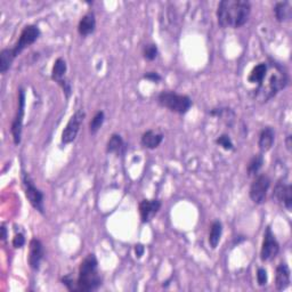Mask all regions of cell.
Wrapping results in <instances>:
<instances>
[{"instance_id": "1f68e13d", "label": "cell", "mask_w": 292, "mask_h": 292, "mask_svg": "<svg viewBox=\"0 0 292 292\" xmlns=\"http://www.w3.org/2000/svg\"><path fill=\"white\" fill-rule=\"evenodd\" d=\"M144 251H145L144 245H141V244H137V245L135 246V252H136V257L140 258L141 256L144 254Z\"/></svg>"}, {"instance_id": "4dcf8cb0", "label": "cell", "mask_w": 292, "mask_h": 292, "mask_svg": "<svg viewBox=\"0 0 292 292\" xmlns=\"http://www.w3.org/2000/svg\"><path fill=\"white\" fill-rule=\"evenodd\" d=\"M144 79L150 80V81H152V82H159L160 80L162 79V78L157 72H148L146 75H144Z\"/></svg>"}, {"instance_id": "4fadbf2b", "label": "cell", "mask_w": 292, "mask_h": 292, "mask_svg": "<svg viewBox=\"0 0 292 292\" xmlns=\"http://www.w3.org/2000/svg\"><path fill=\"white\" fill-rule=\"evenodd\" d=\"M161 208L159 200H143L139 204V213L143 223H149Z\"/></svg>"}, {"instance_id": "484cf974", "label": "cell", "mask_w": 292, "mask_h": 292, "mask_svg": "<svg viewBox=\"0 0 292 292\" xmlns=\"http://www.w3.org/2000/svg\"><path fill=\"white\" fill-rule=\"evenodd\" d=\"M143 55L144 58L148 61H153L158 56V47L154 44H148L144 46L143 48Z\"/></svg>"}, {"instance_id": "d6986e66", "label": "cell", "mask_w": 292, "mask_h": 292, "mask_svg": "<svg viewBox=\"0 0 292 292\" xmlns=\"http://www.w3.org/2000/svg\"><path fill=\"white\" fill-rule=\"evenodd\" d=\"M268 71V64L267 63H259L258 65H256L252 71L250 72V75L248 77V81L250 84H257L259 85L260 82L263 81V79L266 76V73Z\"/></svg>"}, {"instance_id": "277c9868", "label": "cell", "mask_w": 292, "mask_h": 292, "mask_svg": "<svg viewBox=\"0 0 292 292\" xmlns=\"http://www.w3.org/2000/svg\"><path fill=\"white\" fill-rule=\"evenodd\" d=\"M158 100L161 106L178 114H185L192 106V99L189 96L179 95L175 91H162Z\"/></svg>"}, {"instance_id": "9a60e30c", "label": "cell", "mask_w": 292, "mask_h": 292, "mask_svg": "<svg viewBox=\"0 0 292 292\" xmlns=\"http://www.w3.org/2000/svg\"><path fill=\"white\" fill-rule=\"evenodd\" d=\"M274 140H275V131L272 127H265L264 129L260 131L259 135V140H258V146L262 152H267L272 149V146L274 144Z\"/></svg>"}, {"instance_id": "9c48e42d", "label": "cell", "mask_w": 292, "mask_h": 292, "mask_svg": "<svg viewBox=\"0 0 292 292\" xmlns=\"http://www.w3.org/2000/svg\"><path fill=\"white\" fill-rule=\"evenodd\" d=\"M24 107H25V91L23 88H20V91H18V107L16 111V116L13 120L11 129L14 143L16 145L21 143L23 118H24Z\"/></svg>"}, {"instance_id": "4316f807", "label": "cell", "mask_w": 292, "mask_h": 292, "mask_svg": "<svg viewBox=\"0 0 292 292\" xmlns=\"http://www.w3.org/2000/svg\"><path fill=\"white\" fill-rule=\"evenodd\" d=\"M216 143L219 145V146H222V148L224 150H227V151H231L234 149V144H233V141L231 139V137L228 136V135H222V136H219L217 140H216Z\"/></svg>"}, {"instance_id": "8992f818", "label": "cell", "mask_w": 292, "mask_h": 292, "mask_svg": "<svg viewBox=\"0 0 292 292\" xmlns=\"http://www.w3.org/2000/svg\"><path fill=\"white\" fill-rule=\"evenodd\" d=\"M271 186V179L267 175H259L256 177L252 184L250 187V199L252 200V202L256 204H263L266 200L267 192Z\"/></svg>"}, {"instance_id": "e0dca14e", "label": "cell", "mask_w": 292, "mask_h": 292, "mask_svg": "<svg viewBox=\"0 0 292 292\" xmlns=\"http://www.w3.org/2000/svg\"><path fill=\"white\" fill-rule=\"evenodd\" d=\"M162 140H163L162 134H160V132H155L153 130H148L146 132H144L143 136H141L140 143L146 149L154 150L162 143Z\"/></svg>"}, {"instance_id": "836d02e7", "label": "cell", "mask_w": 292, "mask_h": 292, "mask_svg": "<svg viewBox=\"0 0 292 292\" xmlns=\"http://www.w3.org/2000/svg\"><path fill=\"white\" fill-rule=\"evenodd\" d=\"M290 140H291V136H287V139H286V146L287 149H291V144H290Z\"/></svg>"}, {"instance_id": "3957f363", "label": "cell", "mask_w": 292, "mask_h": 292, "mask_svg": "<svg viewBox=\"0 0 292 292\" xmlns=\"http://www.w3.org/2000/svg\"><path fill=\"white\" fill-rule=\"evenodd\" d=\"M102 285V277L98 272V263L95 254L90 253L82 260L79 276L76 282V291L89 292L97 290Z\"/></svg>"}, {"instance_id": "f1b7e54d", "label": "cell", "mask_w": 292, "mask_h": 292, "mask_svg": "<svg viewBox=\"0 0 292 292\" xmlns=\"http://www.w3.org/2000/svg\"><path fill=\"white\" fill-rule=\"evenodd\" d=\"M25 244V237L23 234H21V233H18V234H16L15 236H14V239H13V245H14V248H22L23 245Z\"/></svg>"}, {"instance_id": "2e32d148", "label": "cell", "mask_w": 292, "mask_h": 292, "mask_svg": "<svg viewBox=\"0 0 292 292\" xmlns=\"http://www.w3.org/2000/svg\"><path fill=\"white\" fill-rule=\"evenodd\" d=\"M96 29V18L94 13H87L86 15L82 16V18L78 25V32L81 36H87L93 33Z\"/></svg>"}, {"instance_id": "83f0119b", "label": "cell", "mask_w": 292, "mask_h": 292, "mask_svg": "<svg viewBox=\"0 0 292 292\" xmlns=\"http://www.w3.org/2000/svg\"><path fill=\"white\" fill-rule=\"evenodd\" d=\"M257 282H258V284L260 286L266 285L267 282H268L267 271L265 268H263V267L258 268V271H257Z\"/></svg>"}, {"instance_id": "5bb4252c", "label": "cell", "mask_w": 292, "mask_h": 292, "mask_svg": "<svg viewBox=\"0 0 292 292\" xmlns=\"http://www.w3.org/2000/svg\"><path fill=\"white\" fill-rule=\"evenodd\" d=\"M291 283L290 277V268L285 263H281L276 268L275 276V285L278 291L285 290Z\"/></svg>"}, {"instance_id": "cb8c5ba5", "label": "cell", "mask_w": 292, "mask_h": 292, "mask_svg": "<svg viewBox=\"0 0 292 292\" xmlns=\"http://www.w3.org/2000/svg\"><path fill=\"white\" fill-rule=\"evenodd\" d=\"M264 164V157L263 154H257L251 159V161L249 162L248 166V175L249 176H256L259 172L260 169H262Z\"/></svg>"}, {"instance_id": "52a82bcc", "label": "cell", "mask_w": 292, "mask_h": 292, "mask_svg": "<svg viewBox=\"0 0 292 292\" xmlns=\"http://www.w3.org/2000/svg\"><path fill=\"white\" fill-rule=\"evenodd\" d=\"M278 251H280V244L272 232V228L268 226L264 234L262 250H260V259L263 262H271L276 257Z\"/></svg>"}, {"instance_id": "30bf717a", "label": "cell", "mask_w": 292, "mask_h": 292, "mask_svg": "<svg viewBox=\"0 0 292 292\" xmlns=\"http://www.w3.org/2000/svg\"><path fill=\"white\" fill-rule=\"evenodd\" d=\"M86 117V113L84 111H77L73 116L70 118V120L66 123L65 128L62 132V143L63 144H70L76 139L78 132L80 130V127L84 122V119Z\"/></svg>"}, {"instance_id": "ffe728a7", "label": "cell", "mask_w": 292, "mask_h": 292, "mask_svg": "<svg viewBox=\"0 0 292 292\" xmlns=\"http://www.w3.org/2000/svg\"><path fill=\"white\" fill-rule=\"evenodd\" d=\"M222 234H223L222 223L219 221L213 222L211 228H210V233H209V244L212 249L217 248L219 241H221Z\"/></svg>"}, {"instance_id": "d6a6232c", "label": "cell", "mask_w": 292, "mask_h": 292, "mask_svg": "<svg viewBox=\"0 0 292 292\" xmlns=\"http://www.w3.org/2000/svg\"><path fill=\"white\" fill-rule=\"evenodd\" d=\"M6 237H7V230H6V227H5V225L2 226V240L5 241L6 240Z\"/></svg>"}, {"instance_id": "ba28073f", "label": "cell", "mask_w": 292, "mask_h": 292, "mask_svg": "<svg viewBox=\"0 0 292 292\" xmlns=\"http://www.w3.org/2000/svg\"><path fill=\"white\" fill-rule=\"evenodd\" d=\"M40 36V30L38 26L35 25H27L23 29L22 33L20 35V39L17 40V43L12 48V52L14 57H16L17 55H20L23 50L26 47H29L30 45L34 44L38 38Z\"/></svg>"}, {"instance_id": "5b68a950", "label": "cell", "mask_w": 292, "mask_h": 292, "mask_svg": "<svg viewBox=\"0 0 292 292\" xmlns=\"http://www.w3.org/2000/svg\"><path fill=\"white\" fill-rule=\"evenodd\" d=\"M22 181L23 186H24L25 196L29 200L32 207L39 212L44 213V193L39 189H36L33 184V180L30 177V175L25 171L22 172Z\"/></svg>"}, {"instance_id": "7402d4cb", "label": "cell", "mask_w": 292, "mask_h": 292, "mask_svg": "<svg viewBox=\"0 0 292 292\" xmlns=\"http://www.w3.org/2000/svg\"><path fill=\"white\" fill-rule=\"evenodd\" d=\"M14 59H15V57H14L12 49H3L2 53H0V72L6 73L9 70V67L12 66Z\"/></svg>"}, {"instance_id": "ac0fdd59", "label": "cell", "mask_w": 292, "mask_h": 292, "mask_svg": "<svg viewBox=\"0 0 292 292\" xmlns=\"http://www.w3.org/2000/svg\"><path fill=\"white\" fill-rule=\"evenodd\" d=\"M274 14L278 22H287L292 17V7L289 2H280L276 3L274 7Z\"/></svg>"}, {"instance_id": "44dd1931", "label": "cell", "mask_w": 292, "mask_h": 292, "mask_svg": "<svg viewBox=\"0 0 292 292\" xmlns=\"http://www.w3.org/2000/svg\"><path fill=\"white\" fill-rule=\"evenodd\" d=\"M67 70V66H66V62L64 61L63 58H57L56 61L54 63V66H53V71H52V79L55 80L56 82L61 81L64 79V76H65Z\"/></svg>"}, {"instance_id": "603a6c76", "label": "cell", "mask_w": 292, "mask_h": 292, "mask_svg": "<svg viewBox=\"0 0 292 292\" xmlns=\"http://www.w3.org/2000/svg\"><path fill=\"white\" fill-rule=\"evenodd\" d=\"M122 146H123L122 137L118 134H113L111 136V138H110L107 141L106 151H107V153H118V152H120Z\"/></svg>"}, {"instance_id": "7a4b0ae2", "label": "cell", "mask_w": 292, "mask_h": 292, "mask_svg": "<svg viewBox=\"0 0 292 292\" xmlns=\"http://www.w3.org/2000/svg\"><path fill=\"white\" fill-rule=\"evenodd\" d=\"M287 84L289 78L284 68L275 63L268 64V71L263 81L258 85V88L254 90V97L263 102H267L278 91L284 89Z\"/></svg>"}, {"instance_id": "6da1fadb", "label": "cell", "mask_w": 292, "mask_h": 292, "mask_svg": "<svg viewBox=\"0 0 292 292\" xmlns=\"http://www.w3.org/2000/svg\"><path fill=\"white\" fill-rule=\"evenodd\" d=\"M251 4L246 0H223L217 7L218 24L224 29L243 26L249 20Z\"/></svg>"}, {"instance_id": "d4e9b609", "label": "cell", "mask_w": 292, "mask_h": 292, "mask_svg": "<svg viewBox=\"0 0 292 292\" xmlns=\"http://www.w3.org/2000/svg\"><path fill=\"white\" fill-rule=\"evenodd\" d=\"M104 120H105V116L103 111H98L95 114L94 118L91 119V121L89 123V131L91 135H95L96 132L100 129V127H102L104 123Z\"/></svg>"}, {"instance_id": "7c38bea8", "label": "cell", "mask_w": 292, "mask_h": 292, "mask_svg": "<svg viewBox=\"0 0 292 292\" xmlns=\"http://www.w3.org/2000/svg\"><path fill=\"white\" fill-rule=\"evenodd\" d=\"M45 250L41 241L38 239H32L30 242V252H29V265L32 269L38 271L40 268L41 260L44 259Z\"/></svg>"}, {"instance_id": "8fae6325", "label": "cell", "mask_w": 292, "mask_h": 292, "mask_svg": "<svg viewBox=\"0 0 292 292\" xmlns=\"http://www.w3.org/2000/svg\"><path fill=\"white\" fill-rule=\"evenodd\" d=\"M273 199L276 202L283 204L287 211L292 208V187L287 182L278 181L273 192Z\"/></svg>"}, {"instance_id": "f546056e", "label": "cell", "mask_w": 292, "mask_h": 292, "mask_svg": "<svg viewBox=\"0 0 292 292\" xmlns=\"http://www.w3.org/2000/svg\"><path fill=\"white\" fill-rule=\"evenodd\" d=\"M57 84L62 87V89H63V93L65 94L66 98L70 97V95H71V91H72L70 82H68V81H67V80H65V79H63V80H61V81H58Z\"/></svg>"}]
</instances>
